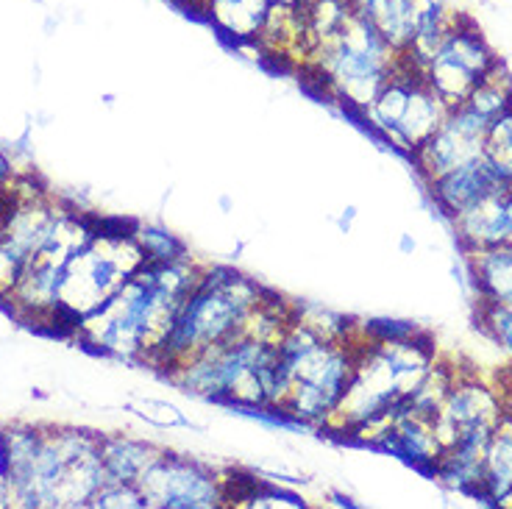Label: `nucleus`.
Returning a JSON list of instances; mask_svg holds the SVG:
<instances>
[{
    "label": "nucleus",
    "mask_w": 512,
    "mask_h": 509,
    "mask_svg": "<svg viewBox=\"0 0 512 509\" xmlns=\"http://www.w3.org/2000/svg\"><path fill=\"white\" fill-rule=\"evenodd\" d=\"M512 493V420L510 412L501 420L485 448V473H482V490L479 498L485 507H504Z\"/></svg>",
    "instance_id": "aec40b11"
},
{
    "label": "nucleus",
    "mask_w": 512,
    "mask_h": 509,
    "mask_svg": "<svg viewBox=\"0 0 512 509\" xmlns=\"http://www.w3.org/2000/svg\"><path fill=\"white\" fill-rule=\"evenodd\" d=\"M373 448L387 451L390 457H398L426 476L435 473L437 459L443 454V443L437 440L432 418H421L412 412H398L393 423L376 437Z\"/></svg>",
    "instance_id": "ddd939ff"
},
{
    "label": "nucleus",
    "mask_w": 512,
    "mask_h": 509,
    "mask_svg": "<svg viewBox=\"0 0 512 509\" xmlns=\"http://www.w3.org/2000/svg\"><path fill=\"white\" fill-rule=\"evenodd\" d=\"M128 409L159 429H201L176 404H167L159 398H134V401H128Z\"/></svg>",
    "instance_id": "bb28decb"
},
{
    "label": "nucleus",
    "mask_w": 512,
    "mask_h": 509,
    "mask_svg": "<svg viewBox=\"0 0 512 509\" xmlns=\"http://www.w3.org/2000/svg\"><path fill=\"white\" fill-rule=\"evenodd\" d=\"M293 320L304 323L309 331H315L320 340L346 343V340L359 337V323L340 312L326 309V306L312 304V301H293Z\"/></svg>",
    "instance_id": "b1692460"
},
{
    "label": "nucleus",
    "mask_w": 512,
    "mask_h": 509,
    "mask_svg": "<svg viewBox=\"0 0 512 509\" xmlns=\"http://www.w3.org/2000/svg\"><path fill=\"white\" fill-rule=\"evenodd\" d=\"M501 393H504V401H507V412L512 415V370H507L504 376H501Z\"/></svg>",
    "instance_id": "473e14b6"
},
{
    "label": "nucleus",
    "mask_w": 512,
    "mask_h": 509,
    "mask_svg": "<svg viewBox=\"0 0 512 509\" xmlns=\"http://www.w3.org/2000/svg\"><path fill=\"white\" fill-rule=\"evenodd\" d=\"M465 106H471L476 115H482L485 120H493V117L504 115L507 109H512V76L510 70L504 67V62L496 64L476 84L474 92L468 95Z\"/></svg>",
    "instance_id": "5701e85b"
},
{
    "label": "nucleus",
    "mask_w": 512,
    "mask_h": 509,
    "mask_svg": "<svg viewBox=\"0 0 512 509\" xmlns=\"http://www.w3.org/2000/svg\"><path fill=\"white\" fill-rule=\"evenodd\" d=\"M204 273L190 254L170 262H142L101 309L78 323V343L103 357L148 362L184 298Z\"/></svg>",
    "instance_id": "f257e3e1"
},
{
    "label": "nucleus",
    "mask_w": 512,
    "mask_h": 509,
    "mask_svg": "<svg viewBox=\"0 0 512 509\" xmlns=\"http://www.w3.org/2000/svg\"><path fill=\"white\" fill-rule=\"evenodd\" d=\"M137 487L145 509H220L229 504V473L165 448Z\"/></svg>",
    "instance_id": "1a4fd4ad"
},
{
    "label": "nucleus",
    "mask_w": 512,
    "mask_h": 509,
    "mask_svg": "<svg viewBox=\"0 0 512 509\" xmlns=\"http://www.w3.org/2000/svg\"><path fill=\"white\" fill-rule=\"evenodd\" d=\"M479 326L512 357V306L479 304Z\"/></svg>",
    "instance_id": "cd10ccee"
},
{
    "label": "nucleus",
    "mask_w": 512,
    "mask_h": 509,
    "mask_svg": "<svg viewBox=\"0 0 512 509\" xmlns=\"http://www.w3.org/2000/svg\"><path fill=\"white\" fill-rule=\"evenodd\" d=\"M457 373H460L457 365H451L446 359H437L432 370L426 373V379L418 384V390L407 398L404 412L421 415V418H435L437 409L443 407V401H446L451 384L457 379Z\"/></svg>",
    "instance_id": "4be33fe9"
},
{
    "label": "nucleus",
    "mask_w": 512,
    "mask_h": 509,
    "mask_svg": "<svg viewBox=\"0 0 512 509\" xmlns=\"http://www.w3.org/2000/svg\"><path fill=\"white\" fill-rule=\"evenodd\" d=\"M134 229L137 223L131 220H95L92 240L64 265L51 331L76 334L78 323L101 309L137 273L145 256L134 240Z\"/></svg>",
    "instance_id": "20e7f679"
},
{
    "label": "nucleus",
    "mask_w": 512,
    "mask_h": 509,
    "mask_svg": "<svg viewBox=\"0 0 512 509\" xmlns=\"http://www.w3.org/2000/svg\"><path fill=\"white\" fill-rule=\"evenodd\" d=\"M26 265L28 256L20 254L14 245H9V242L0 237V304H6V298L12 295Z\"/></svg>",
    "instance_id": "c756f323"
},
{
    "label": "nucleus",
    "mask_w": 512,
    "mask_h": 509,
    "mask_svg": "<svg viewBox=\"0 0 512 509\" xmlns=\"http://www.w3.org/2000/svg\"><path fill=\"white\" fill-rule=\"evenodd\" d=\"M0 476H6V440H3V429H0Z\"/></svg>",
    "instance_id": "c9c22d12"
},
{
    "label": "nucleus",
    "mask_w": 512,
    "mask_h": 509,
    "mask_svg": "<svg viewBox=\"0 0 512 509\" xmlns=\"http://www.w3.org/2000/svg\"><path fill=\"white\" fill-rule=\"evenodd\" d=\"M307 0H273V6H287V9H298V6H304Z\"/></svg>",
    "instance_id": "4c0bfd02"
},
{
    "label": "nucleus",
    "mask_w": 512,
    "mask_h": 509,
    "mask_svg": "<svg viewBox=\"0 0 512 509\" xmlns=\"http://www.w3.org/2000/svg\"><path fill=\"white\" fill-rule=\"evenodd\" d=\"M485 162L493 167V173L499 176L507 187H512V109L504 115L493 117L485 131Z\"/></svg>",
    "instance_id": "393cba45"
},
{
    "label": "nucleus",
    "mask_w": 512,
    "mask_h": 509,
    "mask_svg": "<svg viewBox=\"0 0 512 509\" xmlns=\"http://www.w3.org/2000/svg\"><path fill=\"white\" fill-rule=\"evenodd\" d=\"M401 245H404V251H415V240H410V237H404Z\"/></svg>",
    "instance_id": "58836bf2"
},
{
    "label": "nucleus",
    "mask_w": 512,
    "mask_h": 509,
    "mask_svg": "<svg viewBox=\"0 0 512 509\" xmlns=\"http://www.w3.org/2000/svg\"><path fill=\"white\" fill-rule=\"evenodd\" d=\"M504 212H507V226H510V242H512V187L504 195Z\"/></svg>",
    "instance_id": "72a5a7b5"
},
{
    "label": "nucleus",
    "mask_w": 512,
    "mask_h": 509,
    "mask_svg": "<svg viewBox=\"0 0 512 509\" xmlns=\"http://www.w3.org/2000/svg\"><path fill=\"white\" fill-rule=\"evenodd\" d=\"M468 268L479 304L512 306V242L468 254Z\"/></svg>",
    "instance_id": "6ab92c4d"
},
{
    "label": "nucleus",
    "mask_w": 512,
    "mask_h": 509,
    "mask_svg": "<svg viewBox=\"0 0 512 509\" xmlns=\"http://www.w3.org/2000/svg\"><path fill=\"white\" fill-rule=\"evenodd\" d=\"M354 215H357V209H354V206H348L346 209V215L340 217V229H351V220H354Z\"/></svg>",
    "instance_id": "f704fd0d"
},
{
    "label": "nucleus",
    "mask_w": 512,
    "mask_h": 509,
    "mask_svg": "<svg viewBox=\"0 0 512 509\" xmlns=\"http://www.w3.org/2000/svg\"><path fill=\"white\" fill-rule=\"evenodd\" d=\"M423 331L418 323L412 320H390V318H376L359 323V337L365 340H401V337H412Z\"/></svg>",
    "instance_id": "7c9ffc66"
},
{
    "label": "nucleus",
    "mask_w": 512,
    "mask_h": 509,
    "mask_svg": "<svg viewBox=\"0 0 512 509\" xmlns=\"http://www.w3.org/2000/svg\"><path fill=\"white\" fill-rule=\"evenodd\" d=\"M446 115V101H440V95H437L421 76V81H418L415 90H412L407 112L401 115L396 131L390 134L387 145L396 148V151L407 153V156H412V153L418 151L423 142L429 140L437 128H440V123L446 120Z\"/></svg>",
    "instance_id": "2eb2a0df"
},
{
    "label": "nucleus",
    "mask_w": 512,
    "mask_h": 509,
    "mask_svg": "<svg viewBox=\"0 0 512 509\" xmlns=\"http://www.w3.org/2000/svg\"><path fill=\"white\" fill-rule=\"evenodd\" d=\"M265 290L268 287L256 284L229 265L204 268L198 284L184 298L162 343L145 365L162 370L167 376L184 359L240 337Z\"/></svg>",
    "instance_id": "7ed1b4c3"
},
{
    "label": "nucleus",
    "mask_w": 512,
    "mask_h": 509,
    "mask_svg": "<svg viewBox=\"0 0 512 509\" xmlns=\"http://www.w3.org/2000/svg\"><path fill=\"white\" fill-rule=\"evenodd\" d=\"M159 454L162 448L154 446L151 440H140L131 434H101V462L106 482L137 484Z\"/></svg>",
    "instance_id": "a211bd4d"
},
{
    "label": "nucleus",
    "mask_w": 512,
    "mask_h": 509,
    "mask_svg": "<svg viewBox=\"0 0 512 509\" xmlns=\"http://www.w3.org/2000/svg\"><path fill=\"white\" fill-rule=\"evenodd\" d=\"M398 64L401 53L384 42L368 17L354 12L334 37L309 51L301 67L318 84L320 95L359 115Z\"/></svg>",
    "instance_id": "423d86ee"
},
{
    "label": "nucleus",
    "mask_w": 512,
    "mask_h": 509,
    "mask_svg": "<svg viewBox=\"0 0 512 509\" xmlns=\"http://www.w3.org/2000/svg\"><path fill=\"white\" fill-rule=\"evenodd\" d=\"M426 184H429V195L435 201V209L448 220H454L468 206L479 204L487 195H499V192L510 190L493 173V167L487 165L485 156H479L468 165L454 167V170H448V173L426 181Z\"/></svg>",
    "instance_id": "f8f14e48"
},
{
    "label": "nucleus",
    "mask_w": 512,
    "mask_h": 509,
    "mask_svg": "<svg viewBox=\"0 0 512 509\" xmlns=\"http://www.w3.org/2000/svg\"><path fill=\"white\" fill-rule=\"evenodd\" d=\"M496 432V429H493ZM493 432L487 429H476V432H468L457 437L451 446L443 448V454L437 459L435 465V479L457 490V493H465V496L479 498V490H482V473H485V448L490 443Z\"/></svg>",
    "instance_id": "4468645a"
},
{
    "label": "nucleus",
    "mask_w": 512,
    "mask_h": 509,
    "mask_svg": "<svg viewBox=\"0 0 512 509\" xmlns=\"http://www.w3.org/2000/svg\"><path fill=\"white\" fill-rule=\"evenodd\" d=\"M276 348L282 368L293 379L282 409L290 418L304 423L309 432L326 429L357 368L359 337L346 343L320 340L315 331L293 320Z\"/></svg>",
    "instance_id": "39448f33"
},
{
    "label": "nucleus",
    "mask_w": 512,
    "mask_h": 509,
    "mask_svg": "<svg viewBox=\"0 0 512 509\" xmlns=\"http://www.w3.org/2000/svg\"><path fill=\"white\" fill-rule=\"evenodd\" d=\"M507 418V401L496 384L479 379L476 373H457V379L448 390L443 407L432 418L437 440L443 448L451 446L457 437L476 429H499L501 420Z\"/></svg>",
    "instance_id": "9d476101"
},
{
    "label": "nucleus",
    "mask_w": 512,
    "mask_h": 509,
    "mask_svg": "<svg viewBox=\"0 0 512 509\" xmlns=\"http://www.w3.org/2000/svg\"><path fill=\"white\" fill-rule=\"evenodd\" d=\"M351 3H354V12L365 14L368 9H371L373 3H376V0H351Z\"/></svg>",
    "instance_id": "e433bc0d"
},
{
    "label": "nucleus",
    "mask_w": 512,
    "mask_h": 509,
    "mask_svg": "<svg viewBox=\"0 0 512 509\" xmlns=\"http://www.w3.org/2000/svg\"><path fill=\"white\" fill-rule=\"evenodd\" d=\"M504 195H487L479 204L468 206L465 212L451 220L457 242L462 245L465 254L485 251L493 245L510 242V226H507V212H504Z\"/></svg>",
    "instance_id": "dca6fc26"
},
{
    "label": "nucleus",
    "mask_w": 512,
    "mask_h": 509,
    "mask_svg": "<svg viewBox=\"0 0 512 509\" xmlns=\"http://www.w3.org/2000/svg\"><path fill=\"white\" fill-rule=\"evenodd\" d=\"M487 126H490V120L476 115L471 106L460 103V106L448 109L446 120L440 123V128L423 142L418 151L412 153L410 159L415 162L423 179H437L448 170L468 165V162L482 156Z\"/></svg>",
    "instance_id": "9b49d317"
},
{
    "label": "nucleus",
    "mask_w": 512,
    "mask_h": 509,
    "mask_svg": "<svg viewBox=\"0 0 512 509\" xmlns=\"http://www.w3.org/2000/svg\"><path fill=\"white\" fill-rule=\"evenodd\" d=\"M362 17L371 20L390 48L404 53L410 48L412 37H415L418 0H376Z\"/></svg>",
    "instance_id": "412c9836"
},
{
    "label": "nucleus",
    "mask_w": 512,
    "mask_h": 509,
    "mask_svg": "<svg viewBox=\"0 0 512 509\" xmlns=\"http://www.w3.org/2000/svg\"><path fill=\"white\" fill-rule=\"evenodd\" d=\"M134 240L140 245L145 262H170V259H179L187 256V245L173 234V231L162 229V226H140L134 229Z\"/></svg>",
    "instance_id": "a878e982"
},
{
    "label": "nucleus",
    "mask_w": 512,
    "mask_h": 509,
    "mask_svg": "<svg viewBox=\"0 0 512 509\" xmlns=\"http://www.w3.org/2000/svg\"><path fill=\"white\" fill-rule=\"evenodd\" d=\"M273 354H276V343L240 334L229 343L212 345L201 354L184 359L179 368L167 373V379L187 395L229 407L237 387Z\"/></svg>",
    "instance_id": "0eeeda50"
},
{
    "label": "nucleus",
    "mask_w": 512,
    "mask_h": 509,
    "mask_svg": "<svg viewBox=\"0 0 512 509\" xmlns=\"http://www.w3.org/2000/svg\"><path fill=\"white\" fill-rule=\"evenodd\" d=\"M501 59L490 48V42L482 34L471 17L457 14L446 37L440 39L432 59L423 64V81L446 101L448 109L468 101V95L482 78L499 64Z\"/></svg>",
    "instance_id": "6e6552de"
},
{
    "label": "nucleus",
    "mask_w": 512,
    "mask_h": 509,
    "mask_svg": "<svg viewBox=\"0 0 512 509\" xmlns=\"http://www.w3.org/2000/svg\"><path fill=\"white\" fill-rule=\"evenodd\" d=\"M90 507L95 509H145V498H142L137 484L126 482H106L95 493Z\"/></svg>",
    "instance_id": "c85d7f7f"
},
{
    "label": "nucleus",
    "mask_w": 512,
    "mask_h": 509,
    "mask_svg": "<svg viewBox=\"0 0 512 509\" xmlns=\"http://www.w3.org/2000/svg\"><path fill=\"white\" fill-rule=\"evenodd\" d=\"M437 359V345L426 331L401 340L359 337L351 384L323 432L373 446L398 412H404L407 398L418 390Z\"/></svg>",
    "instance_id": "f03ea898"
},
{
    "label": "nucleus",
    "mask_w": 512,
    "mask_h": 509,
    "mask_svg": "<svg viewBox=\"0 0 512 509\" xmlns=\"http://www.w3.org/2000/svg\"><path fill=\"white\" fill-rule=\"evenodd\" d=\"M220 37L234 45H256L273 12V0H198Z\"/></svg>",
    "instance_id": "f3484780"
},
{
    "label": "nucleus",
    "mask_w": 512,
    "mask_h": 509,
    "mask_svg": "<svg viewBox=\"0 0 512 509\" xmlns=\"http://www.w3.org/2000/svg\"><path fill=\"white\" fill-rule=\"evenodd\" d=\"M14 181V167L9 162V156L0 151V192L9 190V184Z\"/></svg>",
    "instance_id": "2f4dec72"
}]
</instances>
